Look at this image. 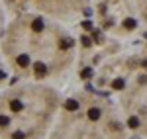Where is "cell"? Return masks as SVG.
Masks as SVG:
<instances>
[{"label": "cell", "instance_id": "cell-1", "mask_svg": "<svg viewBox=\"0 0 147 139\" xmlns=\"http://www.w3.org/2000/svg\"><path fill=\"white\" fill-rule=\"evenodd\" d=\"M34 71H35V77H43V75L47 73V67L39 61V63H35V65H34Z\"/></svg>", "mask_w": 147, "mask_h": 139}, {"label": "cell", "instance_id": "cell-2", "mask_svg": "<svg viewBox=\"0 0 147 139\" xmlns=\"http://www.w3.org/2000/svg\"><path fill=\"white\" fill-rule=\"evenodd\" d=\"M32 30L37 32V34H39V32H43V20H41V18H35L34 22H32Z\"/></svg>", "mask_w": 147, "mask_h": 139}, {"label": "cell", "instance_id": "cell-3", "mask_svg": "<svg viewBox=\"0 0 147 139\" xmlns=\"http://www.w3.org/2000/svg\"><path fill=\"white\" fill-rule=\"evenodd\" d=\"M88 120H90V122L100 120V110H98V108H90V110H88Z\"/></svg>", "mask_w": 147, "mask_h": 139}, {"label": "cell", "instance_id": "cell-4", "mask_svg": "<svg viewBox=\"0 0 147 139\" xmlns=\"http://www.w3.org/2000/svg\"><path fill=\"white\" fill-rule=\"evenodd\" d=\"M10 110H12V112H22L24 104L20 102V100H10Z\"/></svg>", "mask_w": 147, "mask_h": 139}, {"label": "cell", "instance_id": "cell-5", "mask_svg": "<svg viewBox=\"0 0 147 139\" xmlns=\"http://www.w3.org/2000/svg\"><path fill=\"white\" fill-rule=\"evenodd\" d=\"M65 108H67L69 112H75V110H79V102L71 98V100H67V102H65Z\"/></svg>", "mask_w": 147, "mask_h": 139}, {"label": "cell", "instance_id": "cell-6", "mask_svg": "<svg viewBox=\"0 0 147 139\" xmlns=\"http://www.w3.org/2000/svg\"><path fill=\"white\" fill-rule=\"evenodd\" d=\"M136 26H137V22L134 20V18H125L124 20V28L125 30H136Z\"/></svg>", "mask_w": 147, "mask_h": 139}, {"label": "cell", "instance_id": "cell-7", "mask_svg": "<svg viewBox=\"0 0 147 139\" xmlns=\"http://www.w3.org/2000/svg\"><path fill=\"white\" fill-rule=\"evenodd\" d=\"M73 45H75V41H73V39H69V37L61 39V43H59V47H61V49H71Z\"/></svg>", "mask_w": 147, "mask_h": 139}, {"label": "cell", "instance_id": "cell-8", "mask_svg": "<svg viewBox=\"0 0 147 139\" xmlns=\"http://www.w3.org/2000/svg\"><path fill=\"white\" fill-rule=\"evenodd\" d=\"M16 63H18L20 67H28V65H30V57H28V55H20V57L16 59Z\"/></svg>", "mask_w": 147, "mask_h": 139}, {"label": "cell", "instance_id": "cell-9", "mask_svg": "<svg viewBox=\"0 0 147 139\" xmlns=\"http://www.w3.org/2000/svg\"><path fill=\"white\" fill-rule=\"evenodd\" d=\"M127 128L129 129H137L139 128V120H137V118H129V120H127Z\"/></svg>", "mask_w": 147, "mask_h": 139}, {"label": "cell", "instance_id": "cell-10", "mask_svg": "<svg viewBox=\"0 0 147 139\" xmlns=\"http://www.w3.org/2000/svg\"><path fill=\"white\" fill-rule=\"evenodd\" d=\"M80 77H82V79H90V77H92V69H90V67L82 69V71H80Z\"/></svg>", "mask_w": 147, "mask_h": 139}, {"label": "cell", "instance_id": "cell-11", "mask_svg": "<svg viewBox=\"0 0 147 139\" xmlns=\"http://www.w3.org/2000/svg\"><path fill=\"white\" fill-rule=\"evenodd\" d=\"M112 86L116 88V90H122V88L125 86V82L122 81V79H118V81H114V82H112Z\"/></svg>", "mask_w": 147, "mask_h": 139}, {"label": "cell", "instance_id": "cell-12", "mask_svg": "<svg viewBox=\"0 0 147 139\" xmlns=\"http://www.w3.org/2000/svg\"><path fill=\"white\" fill-rule=\"evenodd\" d=\"M6 126H10V118L0 116V128H6Z\"/></svg>", "mask_w": 147, "mask_h": 139}, {"label": "cell", "instance_id": "cell-13", "mask_svg": "<svg viewBox=\"0 0 147 139\" xmlns=\"http://www.w3.org/2000/svg\"><path fill=\"white\" fill-rule=\"evenodd\" d=\"M80 41H82V45H84V47H90L92 45V39L88 37V35H82V39H80Z\"/></svg>", "mask_w": 147, "mask_h": 139}, {"label": "cell", "instance_id": "cell-14", "mask_svg": "<svg viewBox=\"0 0 147 139\" xmlns=\"http://www.w3.org/2000/svg\"><path fill=\"white\" fill-rule=\"evenodd\" d=\"M12 139H26V133H24V131H14Z\"/></svg>", "mask_w": 147, "mask_h": 139}, {"label": "cell", "instance_id": "cell-15", "mask_svg": "<svg viewBox=\"0 0 147 139\" xmlns=\"http://www.w3.org/2000/svg\"><path fill=\"white\" fill-rule=\"evenodd\" d=\"M82 28H84V30H92V22H90V20L82 22Z\"/></svg>", "mask_w": 147, "mask_h": 139}, {"label": "cell", "instance_id": "cell-16", "mask_svg": "<svg viewBox=\"0 0 147 139\" xmlns=\"http://www.w3.org/2000/svg\"><path fill=\"white\" fill-rule=\"evenodd\" d=\"M141 65H143V69H147V61H143V63H141Z\"/></svg>", "mask_w": 147, "mask_h": 139}]
</instances>
